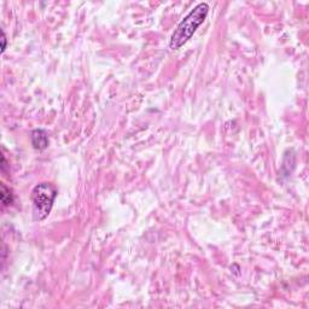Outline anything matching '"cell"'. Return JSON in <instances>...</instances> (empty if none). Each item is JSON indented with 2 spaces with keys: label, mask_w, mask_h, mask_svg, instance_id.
<instances>
[{
  "label": "cell",
  "mask_w": 309,
  "mask_h": 309,
  "mask_svg": "<svg viewBox=\"0 0 309 309\" xmlns=\"http://www.w3.org/2000/svg\"><path fill=\"white\" fill-rule=\"evenodd\" d=\"M5 48H6V37H5V33L2 32V52L5 51Z\"/></svg>",
  "instance_id": "5b68a950"
},
{
  "label": "cell",
  "mask_w": 309,
  "mask_h": 309,
  "mask_svg": "<svg viewBox=\"0 0 309 309\" xmlns=\"http://www.w3.org/2000/svg\"><path fill=\"white\" fill-rule=\"evenodd\" d=\"M57 197V189L51 183H40L33 189L31 194L33 219L42 221L50 215Z\"/></svg>",
  "instance_id": "7a4b0ae2"
},
{
  "label": "cell",
  "mask_w": 309,
  "mask_h": 309,
  "mask_svg": "<svg viewBox=\"0 0 309 309\" xmlns=\"http://www.w3.org/2000/svg\"><path fill=\"white\" fill-rule=\"evenodd\" d=\"M208 12H209V5L207 2L197 4L178 24L177 29L173 32L169 40V47L172 50H179L180 47H183L191 39L192 35L196 33L200 24L204 22Z\"/></svg>",
  "instance_id": "6da1fadb"
},
{
  "label": "cell",
  "mask_w": 309,
  "mask_h": 309,
  "mask_svg": "<svg viewBox=\"0 0 309 309\" xmlns=\"http://www.w3.org/2000/svg\"><path fill=\"white\" fill-rule=\"evenodd\" d=\"M13 194L11 193V190L7 188L4 183H1V202L4 205H9L12 203Z\"/></svg>",
  "instance_id": "277c9868"
},
{
  "label": "cell",
  "mask_w": 309,
  "mask_h": 309,
  "mask_svg": "<svg viewBox=\"0 0 309 309\" xmlns=\"http://www.w3.org/2000/svg\"><path fill=\"white\" fill-rule=\"evenodd\" d=\"M32 144L37 150H45L48 146V135L44 129H34L32 132Z\"/></svg>",
  "instance_id": "3957f363"
}]
</instances>
